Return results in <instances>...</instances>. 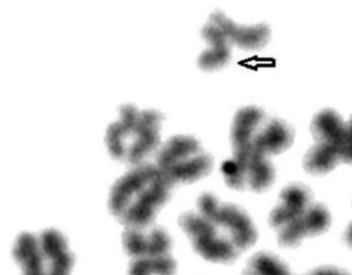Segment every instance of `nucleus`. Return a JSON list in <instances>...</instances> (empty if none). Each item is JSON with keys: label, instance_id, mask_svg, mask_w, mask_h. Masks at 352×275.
I'll return each instance as SVG.
<instances>
[{"label": "nucleus", "instance_id": "7ed1b4c3", "mask_svg": "<svg viewBox=\"0 0 352 275\" xmlns=\"http://www.w3.org/2000/svg\"><path fill=\"white\" fill-rule=\"evenodd\" d=\"M331 223L328 209L322 204L313 202L276 231L278 243L285 248H294L309 237L324 234Z\"/></svg>", "mask_w": 352, "mask_h": 275}, {"label": "nucleus", "instance_id": "4468645a", "mask_svg": "<svg viewBox=\"0 0 352 275\" xmlns=\"http://www.w3.org/2000/svg\"><path fill=\"white\" fill-rule=\"evenodd\" d=\"M13 256L21 265L23 275H47L44 272L39 242L32 234L25 232L17 237Z\"/></svg>", "mask_w": 352, "mask_h": 275}, {"label": "nucleus", "instance_id": "aec40b11", "mask_svg": "<svg viewBox=\"0 0 352 275\" xmlns=\"http://www.w3.org/2000/svg\"><path fill=\"white\" fill-rule=\"evenodd\" d=\"M175 270V261L168 254L133 259L129 265V275H174Z\"/></svg>", "mask_w": 352, "mask_h": 275}, {"label": "nucleus", "instance_id": "393cba45", "mask_svg": "<svg viewBox=\"0 0 352 275\" xmlns=\"http://www.w3.org/2000/svg\"><path fill=\"white\" fill-rule=\"evenodd\" d=\"M344 236L346 244L352 248V221L346 227Z\"/></svg>", "mask_w": 352, "mask_h": 275}, {"label": "nucleus", "instance_id": "a878e982", "mask_svg": "<svg viewBox=\"0 0 352 275\" xmlns=\"http://www.w3.org/2000/svg\"><path fill=\"white\" fill-rule=\"evenodd\" d=\"M346 133L352 134V116L347 123H346Z\"/></svg>", "mask_w": 352, "mask_h": 275}, {"label": "nucleus", "instance_id": "6ab92c4d", "mask_svg": "<svg viewBox=\"0 0 352 275\" xmlns=\"http://www.w3.org/2000/svg\"><path fill=\"white\" fill-rule=\"evenodd\" d=\"M252 148L234 152L232 160L224 162L221 171L226 184L234 190L245 189V176L250 157L252 156Z\"/></svg>", "mask_w": 352, "mask_h": 275}, {"label": "nucleus", "instance_id": "f257e3e1", "mask_svg": "<svg viewBox=\"0 0 352 275\" xmlns=\"http://www.w3.org/2000/svg\"><path fill=\"white\" fill-rule=\"evenodd\" d=\"M179 225L191 242L193 250L207 262L229 264L242 254L223 227L197 210L183 214Z\"/></svg>", "mask_w": 352, "mask_h": 275}, {"label": "nucleus", "instance_id": "6e6552de", "mask_svg": "<svg viewBox=\"0 0 352 275\" xmlns=\"http://www.w3.org/2000/svg\"><path fill=\"white\" fill-rule=\"evenodd\" d=\"M312 202L311 192L305 186L298 184L287 186L272 210L268 223L277 231Z\"/></svg>", "mask_w": 352, "mask_h": 275}, {"label": "nucleus", "instance_id": "f03ea898", "mask_svg": "<svg viewBox=\"0 0 352 275\" xmlns=\"http://www.w3.org/2000/svg\"><path fill=\"white\" fill-rule=\"evenodd\" d=\"M197 210L224 227L232 235L241 251L248 250L256 244V226L242 208L222 202L212 194L204 193L197 199Z\"/></svg>", "mask_w": 352, "mask_h": 275}, {"label": "nucleus", "instance_id": "a211bd4d", "mask_svg": "<svg viewBox=\"0 0 352 275\" xmlns=\"http://www.w3.org/2000/svg\"><path fill=\"white\" fill-rule=\"evenodd\" d=\"M340 162L337 146L318 143L305 155L304 167L310 174L324 175L332 170Z\"/></svg>", "mask_w": 352, "mask_h": 275}, {"label": "nucleus", "instance_id": "1a4fd4ad", "mask_svg": "<svg viewBox=\"0 0 352 275\" xmlns=\"http://www.w3.org/2000/svg\"><path fill=\"white\" fill-rule=\"evenodd\" d=\"M294 141L293 130L281 120L273 119L258 132L252 140V151L267 157L288 148Z\"/></svg>", "mask_w": 352, "mask_h": 275}, {"label": "nucleus", "instance_id": "0eeeda50", "mask_svg": "<svg viewBox=\"0 0 352 275\" xmlns=\"http://www.w3.org/2000/svg\"><path fill=\"white\" fill-rule=\"evenodd\" d=\"M210 21L220 28L230 43L237 45L241 48L259 49L270 40V30L265 25L240 26L219 11L212 14Z\"/></svg>", "mask_w": 352, "mask_h": 275}, {"label": "nucleus", "instance_id": "dca6fc26", "mask_svg": "<svg viewBox=\"0 0 352 275\" xmlns=\"http://www.w3.org/2000/svg\"><path fill=\"white\" fill-rule=\"evenodd\" d=\"M200 143L192 137L175 136L160 148L156 158V166L160 170L182 162L200 153Z\"/></svg>", "mask_w": 352, "mask_h": 275}, {"label": "nucleus", "instance_id": "5701e85b", "mask_svg": "<svg viewBox=\"0 0 352 275\" xmlns=\"http://www.w3.org/2000/svg\"><path fill=\"white\" fill-rule=\"evenodd\" d=\"M340 161L352 164V134L346 133L344 139L338 146Z\"/></svg>", "mask_w": 352, "mask_h": 275}, {"label": "nucleus", "instance_id": "4be33fe9", "mask_svg": "<svg viewBox=\"0 0 352 275\" xmlns=\"http://www.w3.org/2000/svg\"><path fill=\"white\" fill-rule=\"evenodd\" d=\"M123 245L129 256L133 259L144 257L147 250V235L142 230L128 228L123 234Z\"/></svg>", "mask_w": 352, "mask_h": 275}, {"label": "nucleus", "instance_id": "412c9836", "mask_svg": "<svg viewBox=\"0 0 352 275\" xmlns=\"http://www.w3.org/2000/svg\"><path fill=\"white\" fill-rule=\"evenodd\" d=\"M242 275H292L286 264L276 256L261 253L249 261Z\"/></svg>", "mask_w": 352, "mask_h": 275}, {"label": "nucleus", "instance_id": "f8f14e48", "mask_svg": "<svg viewBox=\"0 0 352 275\" xmlns=\"http://www.w3.org/2000/svg\"><path fill=\"white\" fill-rule=\"evenodd\" d=\"M202 34L210 46L199 58V66L208 71L224 66L230 58V42L223 32L210 21L203 28Z\"/></svg>", "mask_w": 352, "mask_h": 275}, {"label": "nucleus", "instance_id": "9d476101", "mask_svg": "<svg viewBox=\"0 0 352 275\" xmlns=\"http://www.w3.org/2000/svg\"><path fill=\"white\" fill-rule=\"evenodd\" d=\"M139 113L140 111L135 106L123 104L120 106L119 118L109 125L106 132V143L114 157L120 160L126 158L127 138L132 135Z\"/></svg>", "mask_w": 352, "mask_h": 275}, {"label": "nucleus", "instance_id": "9b49d317", "mask_svg": "<svg viewBox=\"0 0 352 275\" xmlns=\"http://www.w3.org/2000/svg\"><path fill=\"white\" fill-rule=\"evenodd\" d=\"M212 166L214 162L211 156L200 152L166 169L160 170L170 184L174 186L177 184H191L201 179L210 174Z\"/></svg>", "mask_w": 352, "mask_h": 275}, {"label": "nucleus", "instance_id": "39448f33", "mask_svg": "<svg viewBox=\"0 0 352 275\" xmlns=\"http://www.w3.org/2000/svg\"><path fill=\"white\" fill-rule=\"evenodd\" d=\"M159 172L156 165L139 164L116 182L110 193L111 212L122 217L133 199L155 179Z\"/></svg>", "mask_w": 352, "mask_h": 275}, {"label": "nucleus", "instance_id": "20e7f679", "mask_svg": "<svg viewBox=\"0 0 352 275\" xmlns=\"http://www.w3.org/2000/svg\"><path fill=\"white\" fill-rule=\"evenodd\" d=\"M173 186L160 170L155 179L133 199L120 217L122 221L128 228L138 230L149 226L159 209L168 201Z\"/></svg>", "mask_w": 352, "mask_h": 275}, {"label": "nucleus", "instance_id": "423d86ee", "mask_svg": "<svg viewBox=\"0 0 352 275\" xmlns=\"http://www.w3.org/2000/svg\"><path fill=\"white\" fill-rule=\"evenodd\" d=\"M163 114L155 109L143 110L139 113L126 158L133 165L142 164L144 158L155 150L160 143L159 129Z\"/></svg>", "mask_w": 352, "mask_h": 275}, {"label": "nucleus", "instance_id": "2eb2a0df", "mask_svg": "<svg viewBox=\"0 0 352 275\" xmlns=\"http://www.w3.org/2000/svg\"><path fill=\"white\" fill-rule=\"evenodd\" d=\"M311 131L318 143L339 146L346 135V124L336 111L325 109L314 116Z\"/></svg>", "mask_w": 352, "mask_h": 275}, {"label": "nucleus", "instance_id": "b1692460", "mask_svg": "<svg viewBox=\"0 0 352 275\" xmlns=\"http://www.w3.org/2000/svg\"><path fill=\"white\" fill-rule=\"evenodd\" d=\"M305 275H351L345 270L335 267H322L313 270Z\"/></svg>", "mask_w": 352, "mask_h": 275}, {"label": "nucleus", "instance_id": "ddd939ff", "mask_svg": "<svg viewBox=\"0 0 352 275\" xmlns=\"http://www.w3.org/2000/svg\"><path fill=\"white\" fill-rule=\"evenodd\" d=\"M263 119V111L256 107H245L238 111L231 131L234 152L252 148V140Z\"/></svg>", "mask_w": 352, "mask_h": 275}, {"label": "nucleus", "instance_id": "f3484780", "mask_svg": "<svg viewBox=\"0 0 352 275\" xmlns=\"http://www.w3.org/2000/svg\"><path fill=\"white\" fill-rule=\"evenodd\" d=\"M274 180V166L267 160V157L252 152L245 176V189L254 192H263L270 188Z\"/></svg>", "mask_w": 352, "mask_h": 275}]
</instances>
